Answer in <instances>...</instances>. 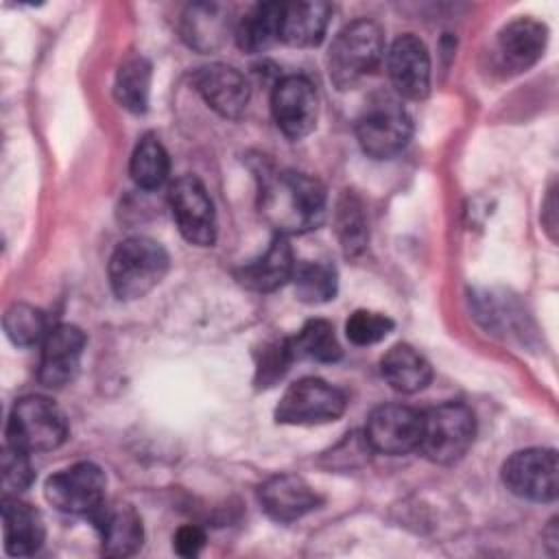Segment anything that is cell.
Listing matches in <instances>:
<instances>
[{
  "instance_id": "obj_4",
  "label": "cell",
  "mask_w": 559,
  "mask_h": 559,
  "mask_svg": "<svg viewBox=\"0 0 559 559\" xmlns=\"http://www.w3.org/2000/svg\"><path fill=\"white\" fill-rule=\"evenodd\" d=\"M476 421L472 411L459 402L439 404L421 413V432L417 450L439 465L456 463L472 445Z\"/></svg>"
},
{
  "instance_id": "obj_1",
  "label": "cell",
  "mask_w": 559,
  "mask_h": 559,
  "mask_svg": "<svg viewBox=\"0 0 559 559\" xmlns=\"http://www.w3.org/2000/svg\"><path fill=\"white\" fill-rule=\"evenodd\" d=\"M260 212L280 236L317 229L325 216V188L297 170L266 173L260 183Z\"/></svg>"
},
{
  "instance_id": "obj_31",
  "label": "cell",
  "mask_w": 559,
  "mask_h": 559,
  "mask_svg": "<svg viewBox=\"0 0 559 559\" xmlns=\"http://www.w3.org/2000/svg\"><path fill=\"white\" fill-rule=\"evenodd\" d=\"M290 362H293V354L288 347V338L264 343L255 362V386L258 389L273 386L286 373Z\"/></svg>"
},
{
  "instance_id": "obj_25",
  "label": "cell",
  "mask_w": 559,
  "mask_h": 559,
  "mask_svg": "<svg viewBox=\"0 0 559 559\" xmlns=\"http://www.w3.org/2000/svg\"><path fill=\"white\" fill-rule=\"evenodd\" d=\"M151 74H153V70H151L148 59H144L140 55L129 57L120 63L114 92H116L118 103L124 109H129L133 114L146 111L148 92H151Z\"/></svg>"
},
{
  "instance_id": "obj_19",
  "label": "cell",
  "mask_w": 559,
  "mask_h": 559,
  "mask_svg": "<svg viewBox=\"0 0 559 559\" xmlns=\"http://www.w3.org/2000/svg\"><path fill=\"white\" fill-rule=\"evenodd\" d=\"M295 266H297V262H295V255H293V249H290L286 236L277 234L271 240L269 249L260 258L240 266L236 277L249 290L271 293L293 280Z\"/></svg>"
},
{
  "instance_id": "obj_34",
  "label": "cell",
  "mask_w": 559,
  "mask_h": 559,
  "mask_svg": "<svg viewBox=\"0 0 559 559\" xmlns=\"http://www.w3.org/2000/svg\"><path fill=\"white\" fill-rule=\"evenodd\" d=\"M203 546H205V533L194 524L181 526L173 537V548L181 557H197Z\"/></svg>"
},
{
  "instance_id": "obj_5",
  "label": "cell",
  "mask_w": 559,
  "mask_h": 559,
  "mask_svg": "<svg viewBox=\"0 0 559 559\" xmlns=\"http://www.w3.org/2000/svg\"><path fill=\"white\" fill-rule=\"evenodd\" d=\"M66 437V415L48 397L26 395L13 404L7 424V443L33 454L59 448Z\"/></svg>"
},
{
  "instance_id": "obj_30",
  "label": "cell",
  "mask_w": 559,
  "mask_h": 559,
  "mask_svg": "<svg viewBox=\"0 0 559 559\" xmlns=\"http://www.w3.org/2000/svg\"><path fill=\"white\" fill-rule=\"evenodd\" d=\"M4 332L9 336L11 343L22 345V347H31L39 341L46 338L48 323H46V314L31 306V304H13L2 319Z\"/></svg>"
},
{
  "instance_id": "obj_8",
  "label": "cell",
  "mask_w": 559,
  "mask_h": 559,
  "mask_svg": "<svg viewBox=\"0 0 559 559\" xmlns=\"http://www.w3.org/2000/svg\"><path fill=\"white\" fill-rule=\"evenodd\" d=\"M107 478L94 463H74L46 480V500L61 513L94 515L105 504Z\"/></svg>"
},
{
  "instance_id": "obj_20",
  "label": "cell",
  "mask_w": 559,
  "mask_h": 559,
  "mask_svg": "<svg viewBox=\"0 0 559 559\" xmlns=\"http://www.w3.org/2000/svg\"><path fill=\"white\" fill-rule=\"evenodd\" d=\"M330 4L321 0H304L282 4L280 39L288 46L310 48L317 46L330 22Z\"/></svg>"
},
{
  "instance_id": "obj_3",
  "label": "cell",
  "mask_w": 559,
  "mask_h": 559,
  "mask_svg": "<svg viewBox=\"0 0 559 559\" xmlns=\"http://www.w3.org/2000/svg\"><path fill=\"white\" fill-rule=\"evenodd\" d=\"M382 28L367 17L349 22L332 41L328 52L330 81L338 90H349L376 70L382 59Z\"/></svg>"
},
{
  "instance_id": "obj_9",
  "label": "cell",
  "mask_w": 559,
  "mask_h": 559,
  "mask_svg": "<svg viewBox=\"0 0 559 559\" xmlns=\"http://www.w3.org/2000/svg\"><path fill=\"white\" fill-rule=\"evenodd\" d=\"M502 483L511 493L533 502H552L559 489L557 452L548 448H526L507 459Z\"/></svg>"
},
{
  "instance_id": "obj_11",
  "label": "cell",
  "mask_w": 559,
  "mask_h": 559,
  "mask_svg": "<svg viewBox=\"0 0 559 559\" xmlns=\"http://www.w3.org/2000/svg\"><path fill=\"white\" fill-rule=\"evenodd\" d=\"M421 432V413L404 404L378 406L365 428V439L371 452L400 456L417 450Z\"/></svg>"
},
{
  "instance_id": "obj_7",
  "label": "cell",
  "mask_w": 559,
  "mask_h": 559,
  "mask_svg": "<svg viewBox=\"0 0 559 559\" xmlns=\"http://www.w3.org/2000/svg\"><path fill=\"white\" fill-rule=\"evenodd\" d=\"M345 406L347 397L341 389L321 378H301L284 391L275 408V419L293 426L328 424L338 419L345 413Z\"/></svg>"
},
{
  "instance_id": "obj_2",
  "label": "cell",
  "mask_w": 559,
  "mask_h": 559,
  "mask_svg": "<svg viewBox=\"0 0 559 559\" xmlns=\"http://www.w3.org/2000/svg\"><path fill=\"white\" fill-rule=\"evenodd\" d=\"M168 271L166 249L146 236L122 240L109 260V284L118 299L148 295Z\"/></svg>"
},
{
  "instance_id": "obj_29",
  "label": "cell",
  "mask_w": 559,
  "mask_h": 559,
  "mask_svg": "<svg viewBox=\"0 0 559 559\" xmlns=\"http://www.w3.org/2000/svg\"><path fill=\"white\" fill-rule=\"evenodd\" d=\"M225 20L216 4H194L183 17V37L199 50H210L221 44L225 33Z\"/></svg>"
},
{
  "instance_id": "obj_21",
  "label": "cell",
  "mask_w": 559,
  "mask_h": 559,
  "mask_svg": "<svg viewBox=\"0 0 559 559\" xmlns=\"http://www.w3.org/2000/svg\"><path fill=\"white\" fill-rule=\"evenodd\" d=\"M44 520L37 509L17 498L2 500V535L4 548L13 557H26L39 550L44 542Z\"/></svg>"
},
{
  "instance_id": "obj_27",
  "label": "cell",
  "mask_w": 559,
  "mask_h": 559,
  "mask_svg": "<svg viewBox=\"0 0 559 559\" xmlns=\"http://www.w3.org/2000/svg\"><path fill=\"white\" fill-rule=\"evenodd\" d=\"M336 234L347 258H356L367 247V218L362 203L354 192H343L336 203Z\"/></svg>"
},
{
  "instance_id": "obj_23",
  "label": "cell",
  "mask_w": 559,
  "mask_h": 559,
  "mask_svg": "<svg viewBox=\"0 0 559 559\" xmlns=\"http://www.w3.org/2000/svg\"><path fill=\"white\" fill-rule=\"evenodd\" d=\"M280 2L253 4L236 26V41L245 52H262L280 39Z\"/></svg>"
},
{
  "instance_id": "obj_28",
  "label": "cell",
  "mask_w": 559,
  "mask_h": 559,
  "mask_svg": "<svg viewBox=\"0 0 559 559\" xmlns=\"http://www.w3.org/2000/svg\"><path fill=\"white\" fill-rule=\"evenodd\" d=\"M295 295L306 304H323L336 295V269L328 262H299L293 273Z\"/></svg>"
},
{
  "instance_id": "obj_6",
  "label": "cell",
  "mask_w": 559,
  "mask_h": 559,
  "mask_svg": "<svg viewBox=\"0 0 559 559\" xmlns=\"http://www.w3.org/2000/svg\"><path fill=\"white\" fill-rule=\"evenodd\" d=\"M411 131L413 124L408 111L391 96L373 98L356 120L358 144L376 159H386L400 153L411 140Z\"/></svg>"
},
{
  "instance_id": "obj_14",
  "label": "cell",
  "mask_w": 559,
  "mask_h": 559,
  "mask_svg": "<svg viewBox=\"0 0 559 559\" xmlns=\"http://www.w3.org/2000/svg\"><path fill=\"white\" fill-rule=\"evenodd\" d=\"M85 347V334L70 323L55 325L41 345L39 358V382L50 389H59L68 384L81 362V354Z\"/></svg>"
},
{
  "instance_id": "obj_22",
  "label": "cell",
  "mask_w": 559,
  "mask_h": 559,
  "mask_svg": "<svg viewBox=\"0 0 559 559\" xmlns=\"http://www.w3.org/2000/svg\"><path fill=\"white\" fill-rule=\"evenodd\" d=\"M382 378L400 393H417L426 389L432 380L430 362L411 345H393L380 362Z\"/></svg>"
},
{
  "instance_id": "obj_12",
  "label": "cell",
  "mask_w": 559,
  "mask_h": 559,
  "mask_svg": "<svg viewBox=\"0 0 559 559\" xmlns=\"http://www.w3.org/2000/svg\"><path fill=\"white\" fill-rule=\"evenodd\" d=\"M271 109L284 135H288L290 140L306 138L317 124V114H319L317 90L301 74L284 76L273 87Z\"/></svg>"
},
{
  "instance_id": "obj_26",
  "label": "cell",
  "mask_w": 559,
  "mask_h": 559,
  "mask_svg": "<svg viewBox=\"0 0 559 559\" xmlns=\"http://www.w3.org/2000/svg\"><path fill=\"white\" fill-rule=\"evenodd\" d=\"M131 177L133 181L144 188V190H153L159 188L170 170V162H168V153L162 146V142L153 135H144L133 155H131Z\"/></svg>"
},
{
  "instance_id": "obj_18",
  "label": "cell",
  "mask_w": 559,
  "mask_h": 559,
  "mask_svg": "<svg viewBox=\"0 0 559 559\" xmlns=\"http://www.w3.org/2000/svg\"><path fill=\"white\" fill-rule=\"evenodd\" d=\"M100 531L103 552L109 557L135 555L144 542L142 518L131 504H103L92 515Z\"/></svg>"
},
{
  "instance_id": "obj_32",
  "label": "cell",
  "mask_w": 559,
  "mask_h": 559,
  "mask_svg": "<svg viewBox=\"0 0 559 559\" xmlns=\"http://www.w3.org/2000/svg\"><path fill=\"white\" fill-rule=\"evenodd\" d=\"M393 330V321L373 310H356L345 323V334L354 345H373Z\"/></svg>"
},
{
  "instance_id": "obj_13",
  "label": "cell",
  "mask_w": 559,
  "mask_h": 559,
  "mask_svg": "<svg viewBox=\"0 0 559 559\" xmlns=\"http://www.w3.org/2000/svg\"><path fill=\"white\" fill-rule=\"evenodd\" d=\"M389 79L404 98L419 100L430 87V57L424 41L415 35H402L393 41L386 57Z\"/></svg>"
},
{
  "instance_id": "obj_24",
  "label": "cell",
  "mask_w": 559,
  "mask_h": 559,
  "mask_svg": "<svg viewBox=\"0 0 559 559\" xmlns=\"http://www.w3.org/2000/svg\"><path fill=\"white\" fill-rule=\"evenodd\" d=\"M288 347L293 360L334 362L343 354L334 328L325 319H310L293 338H288Z\"/></svg>"
},
{
  "instance_id": "obj_16",
  "label": "cell",
  "mask_w": 559,
  "mask_h": 559,
  "mask_svg": "<svg viewBox=\"0 0 559 559\" xmlns=\"http://www.w3.org/2000/svg\"><path fill=\"white\" fill-rule=\"evenodd\" d=\"M260 504L275 522H295L321 504L319 493L297 474H275L260 485Z\"/></svg>"
},
{
  "instance_id": "obj_10",
  "label": "cell",
  "mask_w": 559,
  "mask_h": 559,
  "mask_svg": "<svg viewBox=\"0 0 559 559\" xmlns=\"http://www.w3.org/2000/svg\"><path fill=\"white\" fill-rule=\"evenodd\" d=\"M170 210L181 236L197 247H210L216 238V214L205 186L192 177H179L168 192Z\"/></svg>"
},
{
  "instance_id": "obj_17",
  "label": "cell",
  "mask_w": 559,
  "mask_h": 559,
  "mask_svg": "<svg viewBox=\"0 0 559 559\" xmlns=\"http://www.w3.org/2000/svg\"><path fill=\"white\" fill-rule=\"evenodd\" d=\"M548 31L544 24L531 17H518L509 22L496 41V57L502 70L522 72L528 70L546 48Z\"/></svg>"
},
{
  "instance_id": "obj_15",
  "label": "cell",
  "mask_w": 559,
  "mask_h": 559,
  "mask_svg": "<svg viewBox=\"0 0 559 559\" xmlns=\"http://www.w3.org/2000/svg\"><path fill=\"white\" fill-rule=\"evenodd\" d=\"M192 83L203 100L225 118H240L249 103V83L225 63H210L194 72Z\"/></svg>"
},
{
  "instance_id": "obj_33",
  "label": "cell",
  "mask_w": 559,
  "mask_h": 559,
  "mask_svg": "<svg viewBox=\"0 0 559 559\" xmlns=\"http://www.w3.org/2000/svg\"><path fill=\"white\" fill-rule=\"evenodd\" d=\"M0 474L4 496L20 493L33 483V467L28 461V452L7 443L0 454Z\"/></svg>"
}]
</instances>
